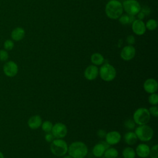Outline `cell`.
Here are the masks:
<instances>
[{"mask_svg":"<svg viewBox=\"0 0 158 158\" xmlns=\"http://www.w3.org/2000/svg\"><path fill=\"white\" fill-rule=\"evenodd\" d=\"M69 155L73 158H85L88 152V149L85 143L77 141L72 143L68 146Z\"/></svg>","mask_w":158,"mask_h":158,"instance_id":"1","label":"cell"},{"mask_svg":"<svg viewBox=\"0 0 158 158\" xmlns=\"http://www.w3.org/2000/svg\"><path fill=\"white\" fill-rule=\"evenodd\" d=\"M105 12L109 19H117L123 14L122 4L117 0H110L106 5Z\"/></svg>","mask_w":158,"mask_h":158,"instance_id":"2","label":"cell"},{"mask_svg":"<svg viewBox=\"0 0 158 158\" xmlns=\"http://www.w3.org/2000/svg\"><path fill=\"white\" fill-rule=\"evenodd\" d=\"M68 144L63 139L55 138L50 144V151L52 154L57 157L65 156L68 151Z\"/></svg>","mask_w":158,"mask_h":158,"instance_id":"3","label":"cell"},{"mask_svg":"<svg viewBox=\"0 0 158 158\" xmlns=\"http://www.w3.org/2000/svg\"><path fill=\"white\" fill-rule=\"evenodd\" d=\"M138 139L142 142H148L152 139L154 136L153 129L147 124L138 125L134 131Z\"/></svg>","mask_w":158,"mask_h":158,"instance_id":"4","label":"cell"},{"mask_svg":"<svg viewBox=\"0 0 158 158\" xmlns=\"http://www.w3.org/2000/svg\"><path fill=\"white\" fill-rule=\"evenodd\" d=\"M151 119L149 110L145 107H139L135 110L133 114V120L138 125L148 124Z\"/></svg>","mask_w":158,"mask_h":158,"instance_id":"5","label":"cell"},{"mask_svg":"<svg viewBox=\"0 0 158 158\" xmlns=\"http://www.w3.org/2000/svg\"><path fill=\"white\" fill-rule=\"evenodd\" d=\"M100 78L104 81H111L116 77L117 72L115 67L109 64H104L99 69Z\"/></svg>","mask_w":158,"mask_h":158,"instance_id":"6","label":"cell"},{"mask_svg":"<svg viewBox=\"0 0 158 158\" xmlns=\"http://www.w3.org/2000/svg\"><path fill=\"white\" fill-rule=\"evenodd\" d=\"M123 10L129 15H135L140 12V4L136 0H125L122 4Z\"/></svg>","mask_w":158,"mask_h":158,"instance_id":"7","label":"cell"},{"mask_svg":"<svg viewBox=\"0 0 158 158\" xmlns=\"http://www.w3.org/2000/svg\"><path fill=\"white\" fill-rule=\"evenodd\" d=\"M51 133L54 138L63 139L67 134V127L62 122L56 123L53 125Z\"/></svg>","mask_w":158,"mask_h":158,"instance_id":"8","label":"cell"},{"mask_svg":"<svg viewBox=\"0 0 158 158\" xmlns=\"http://www.w3.org/2000/svg\"><path fill=\"white\" fill-rule=\"evenodd\" d=\"M136 54L135 48L132 45L124 46L120 52L121 58L125 61L131 60L134 58Z\"/></svg>","mask_w":158,"mask_h":158,"instance_id":"9","label":"cell"},{"mask_svg":"<svg viewBox=\"0 0 158 158\" xmlns=\"http://www.w3.org/2000/svg\"><path fill=\"white\" fill-rule=\"evenodd\" d=\"M17 64L12 60L8 61L3 66V72L4 74L9 77H13L15 76L18 72Z\"/></svg>","mask_w":158,"mask_h":158,"instance_id":"10","label":"cell"},{"mask_svg":"<svg viewBox=\"0 0 158 158\" xmlns=\"http://www.w3.org/2000/svg\"><path fill=\"white\" fill-rule=\"evenodd\" d=\"M99 75V69L96 65L93 64L88 65L84 71L85 78L89 80L92 81L95 80Z\"/></svg>","mask_w":158,"mask_h":158,"instance_id":"11","label":"cell"},{"mask_svg":"<svg viewBox=\"0 0 158 158\" xmlns=\"http://www.w3.org/2000/svg\"><path fill=\"white\" fill-rule=\"evenodd\" d=\"M143 88L147 93L152 94L156 93L158 89V83L154 78H148L144 81Z\"/></svg>","mask_w":158,"mask_h":158,"instance_id":"12","label":"cell"},{"mask_svg":"<svg viewBox=\"0 0 158 158\" xmlns=\"http://www.w3.org/2000/svg\"><path fill=\"white\" fill-rule=\"evenodd\" d=\"M131 28L133 33L139 36L144 35L146 30L145 23L139 19H135L132 22Z\"/></svg>","mask_w":158,"mask_h":158,"instance_id":"13","label":"cell"},{"mask_svg":"<svg viewBox=\"0 0 158 158\" xmlns=\"http://www.w3.org/2000/svg\"><path fill=\"white\" fill-rule=\"evenodd\" d=\"M122 138L120 133L117 131H110L106 133L105 136L106 142L109 145H115L118 144Z\"/></svg>","mask_w":158,"mask_h":158,"instance_id":"14","label":"cell"},{"mask_svg":"<svg viewBox=\"0 0 158 158\" xmlns=\"http://www.w3.org/2000/svg\"><path fill=\"white\" fill-rule=\"evenodd\" d=\"M150 147L145 143L139 144L135 149L136 155L140 158H146L149 156Z\"/></svg>","mask_w":158,"mask_h":158,"instance_id":"15","label":"cell"},{"mask_svg":"<svg viewBox=\"0 0 158 158\" xmlns=\"http://www.w3.org/2000/svg\"><path fill=\"white\" fill-rule=\"evenodd\" d=\"M42 118L39 115H35L30 117L28 120L27 124L29 128L32 130H36L39 128L42 124Z\"/></svg>","mask_w":158,"mask_h":158,"instance_id":"16","label":"cell"},{"mask_svg":"<svg viewBox=\"0 0 158 158\" xmlns=\"http://www.w3.org/2000/svg\"><path fill=\"white\" fill-rule=\"evenodd\" d=\"M125 143L128 146H133L138 141V138L134 131H129L125 133L123 136Z\"/></svg>","mask_w":158,"mask_h":158,"instance_id":"17","label":"cell"},{"mask_svg":"<svg viewBox=\"0 0 158 158\" xmlns=\"http://www.w3.org/2000/svg\"><path fill=\"white\" fill-rule=\"evenodd\" d=\"M25 31L23 28L17 27L12 30L11 33V38L13 40L19 41L23 40L25 36Z\"/></svg>","mask_w":158,"mask_h":158,"instance_id":"18","label":"cell"},{"mask_svg":"<svg viewBox=\"0 0 158 158\" xmlns=\"http://www.w3.org/2000/svg\"><path fill=\"white\" fill-rule=\"evenodd\" d=\"M106 148L104 144L101 142L96 144L92 149V153L93 156L96 157H101L103 156L104 153Z\"/></svg>","mask_w":158,"mask_h":158,"instance_id":"19","label":"cell"},{"mask_svg":"<svg viewBox=\"0 0 158 158\" xmlns=\"http://www.w3.org/2000/svg\"><path fill=\"white\" fill-rule=\"evenodd\" d=\"M91 62L94 65H101L104 62V57L101 54L95 52L93 53L91 56Z\"/></svg>","mask_w":158,"mask_h":158,"instance_id":"20","label":"cell"},{"mask_svg":"<svg viewBox=\"0 0 158 158\" xmlns=\"http://www.w3.org/2000/svg\"><path fill=\"white\" fill-rule=\"evenodd\" d=\"M122 154L123 158H135L136 156L135 150L130 146L125 147L122 150Z\"/></svg>","mask_w":158,"mask_h":158,"instance_id":"21","label":"cell"},{"mask_svg":"<svg viewBox=\"0 0 158 158\" xmlns=\"http://www.w3.org/2000/svg\"><path fill=\"white\" fill-rule=\"evenodd\" d=\"M105 158H117L118 156V152L115 148H108L105 150L104 155Z\"/></svg>","mask_w":158,"mask_h":158,"instance_id":"22","label":"cell"},{"mask_svg":"<svg viewBox=\"0 0 158 158\" xmlns=\"http://www.w3.org/2000/svg\"><path fill=\"white\" fill-rule=\"evenodd\" d=\"M52 127H53V124L49 120H46V121L42 122V124L41 126L42 130L46 133L51 132Z\"/></svg>","mask_w":158,"mask_h":158,"instance_id":"23","label":"cell"},{"mask_svg":"<svg viewBox=\"0 0 158 158\" xmlns=\"http://www.w3.org/2000/svg\"><path fill=\"white\" fill-rule=\"evenodd\" d=\"M124 127L130 131L133 130L136 127V123H135V122L133 121V118H128L127 120H125V121L124 122Z\"/></svg>","mask_w":158,"mask_h":158,"instance_id":"24","label":"cell"},{"mask_svg":"<svg viewBox=\"0 0 158 158\" xmlns=\"http://www.w3.org/2000/svg\"><path fill=\"white\" fill-rule=\"evenodd\" d=\"M146 29L149 30V31H153L156 30L157 27V22L154 19H149L146 23L145 24Z\"/></svg>","mask_w":158,"mask_h":158,"instance_id":"25","label":"cell"},{"mask_svg":"<svg viewBox=\"0 0 158 158\" xmlns=\"http://www.w3.org/2000/svg\"><path fill=\"white\" fill-rule=\"evenodd\" d=\"M118 20L120 23L122 25H127L130 23L131 22H133L131 15H128L127 14H122L119 18Z\"/></svg>","mask_w":158,"mask_h":158,"instance_id":"26","label":"cell"},{"mask_svg":"<svg viewBox=\"0 0 158 158\" xmlns=\"http://www.w3.org/2000/svg\"><path fill=\"white\" fill-rule=\"evenodd\" d=\"M148 102L152 106H156L158 104V94L156 93L150 94L148 96Z\"/></svg>","mask_w":158,"mask_h":158,"instance_id":"27","label":"cell"},{"mask_svg":"<svg viewBox=\"0 0 158 158\" xmlns=\"http://www.w3.org/2000/svg\"><path fill=\"white\" fill-rule=\"evenodd\" d=\"M149 156H150L151 158H158V145L157 144L150 148Z\"/></svg>","mask_w":158,"mask_h":158,"instance_id":"28","label":"cell"},{"mask_svg":"<svg viewBox=\"0 0 158 158\" xmlns=\"http://www.w3.org/2000/svg\"><path fill=\"white\" fill-rule=\"evenodd\" d=\"M14 46V42L10 40H7L4 43V48L7 51H10L13 49Z\"/></svg>","mask_w":158,"mask_h":158,"instance_id":"29","label":"cell"},{"mask_svg":"<svg viewBox=\"0 0 158 158\" xmlns=\"http://www.w3.org/2000/svg\"><path fill=\"white\" fill-rule=\"evenodd\" d=\"M148 110H149V114H150L151 115H152L154 117H158V107H157V105L151 106Z\"/></svg>","mask_w":158,"mask_h":158,"instance_id":"30","label":"cell"},{"mask_svg":"<svg viewBox=\"0 0 158 158\" xmlns=\"http://www.w3.org/2000/svg\"><path fill=\"white\" fill-rule=\"evenodd\" d=\"M9 57L7 52L6 50H0V60L6 61Z\"/></svg>","mask_w":158,"mask_h":158,"instance_id":"31","label":"cell"},{"mask_svg":"<svg viewBox=\"0 0 158 158\" xmlns=\"http://www.w3.org/2000/svg\"><path fill=\"white\" fill-rule=\"evenodd\" d=\"M44 139L48 143H51L52 141V140L54 139V138L52 134L51 133V132H49V133H46V134L44 136Z\"/></svg>","mask_w":158,"mask_h":158,"instance_id":"32","label":"cell"},{"mask_svg":"<svg viewBox=\"0 0 158 158\" xmlns=\"http://www.w3.org/2000/svg\"><path fill=\"white\" fill-rule=\"evenodd\" d=\"M126 41L128 45H133L135 43V38L133 35H129L127 37Z\"/></svg>","mask_w":158,"mask_h":158,"instance_id":"33","label":"cell"},{"mask_svg":"<svg viewBox=\"0 0 158 158\" xmlns=\"http://www.w3.org/2000/svg\"><path fill=\"white\" fill-rule=\"evenodd\" d=\"M106 133H107L106 131L104 130H103V129H99L97 131V135L100 138H105Z\"/></svg>","mask_w":158,"mask_h":158,"instance_id":"34","label":"cell"},{"mask_svg":"<svg viewBox=\"0 0 158 158\" xmlns=\"http://www.w3.org/2000/svg\"><path fill=\"white\" fill-rule=\"evenodd\" d=\"M138 19H139V20H142L144 18L145 14H144L142 11L140 10V12H138Z\"/></svg>","mask_w":158,"mask_h":158,"instance_id":"35","label":"cell"},{"mask_svg":"<svg viewBox=\"0 0 158 158\" xmlns=\"http://www.w3.org/2000/svg\"><path fill=\"white\" fill-rule=\"evenodd\" d=\"M63 158H73V157H71L70 156L68 155V156H64V157H63Z\"/></svg>","mask_w":158,"mask_h":158,"instance_id":"36","label":"cell"},{"mask_svg":"<svg viewBox=\"0 0 158 158\" xmlns=\"http://www.w3.org/2000/svg\"><path fill=\"white\" fill-rule=\"evenodd\" d=\"M0 158H4V156L2 154V152H1V151H0Z\"/></svg>","mask_w":158,"mask_h":158,"instance_id":"37","label":"cell"},{"mask_svg":"<svg viewBox=\"0 0 158 158\" xmlns=\"http://www.w3.org/2000/svg\"><path fill=\"white\" fill-rule=\"evenodd\" d=\"M117 158H121V157H117Z\"/></svg>","mask_w":158,"mask_h":158,"instance_id":"38","label":"cell"}]
</instances>
